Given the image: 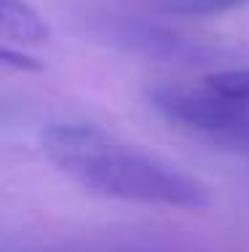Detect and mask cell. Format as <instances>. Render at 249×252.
<instances>
[{
  "label": "cell",
  "mask_w": 249,
  "mask_h": 252,
  "mask_svg": "<svg viewBox=\"0 0 249 252\" xmlns=\"http://www.w3.org/2000/svg\"><path fill=\"white\" fill-rule=\"evenodd\" d=\"M0 64L3 67H14V70H43V64L35 57H27V54L14 51V49H5V46H0Z\"/></svg>",
  "instance_id": "cell-6"
},
{
  "label": "cell",
  "mask_w": 249,
  "mask_h": 252,
  "mask_svg": "<svg viewBox=\"0 0 249 252\" xmlns=\"http://www.w3.org/2000/svg\"><path fill=\"white\" fill-rule=\"evenodd\" d=\"M247 3V0H171L169 8L177 14H191V16H212L230 11L236 5Z\"/></svg>",
  "instance_id": "cell-5"
},
{
  "label": "cell",
  "mask_w": 249,
  "mask_h": 252,
  "mask_svg": "<svg viewBox=\"0 0 249 252\" xmlns=\"http://www.w3.org/2000/svg\"><path fill=\"white\" fill-rule=\"evenodd\" d=\"M0 35L25 43H43L51 30L27 0H0Z\"/></svg>",
  "instance_id": "cell-3"
},
{
  "label": "cell",
  "mask_w": 249,
  "mask_h": 252,
  "mask_svg": "<svg viewBox=\"0 0 249 252\" xmlns=\"http://www.w3.org/2000/svg\"><path fill=\"white\" fill-rule=\"evenodd\" d=\"M43 153L86 190L174 209L209 207V188L191 172L145 148L86 124H54L40 134Z\"/></svg>",
  "instance_id": "cell-1"
},
{
  "label": "cell",
  "mask_w": 249,
  "mask_h": 252,
  "mask_svg": "<svg viewBox=\"0 0 249 252\" xmlns=\"http://www.w3.org/2000/svg\"><path fill=\"white\" fill-rule=\"evenodd\" d=\"M150 102L177 126L222 140H249V102L222 97L204 81L198 86L161 83L150 89Z\"/></svg>",
  "instance_id": "cell-2"
},
{
  "label": "cell",
  "mask_w": 249,
  "mask_h": 252,
  "mask_svg": "<svg viewBox=\"0 0 249 252\" xmlns=\"http://www.w3.org/2000/svg\"><path fill=\"white\" fill-rule=\"evenodd\" d=\"M204 83L228 99L249 102V70H220L206 75Z\"/></svg>",
  "instance_id": "cell-4"
}]
</instances>
